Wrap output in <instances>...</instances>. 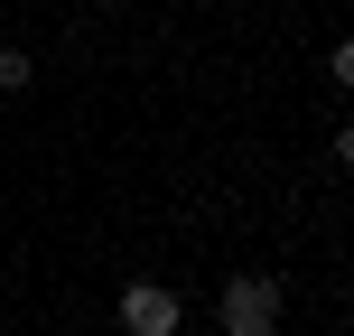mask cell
I'll use <instances>...</instances> for the list:
<instances>
[{"mask_svg": "<svg viewBox=\"0 0 354 336\" xmlns=\"http://www.w3.org/2000/svg\"><path fill=\"white\" fill-rule=\"evenodd\" d=\"M214 318H224V336H270L280 327V281H261V271L224 281L214 290Z\"/></svg>", "mask_w": 354, "mask_h": 336, "instance_id": "obj_1", "label": "cell"}, {"mask_svg": "<svg viewBox=\"0 0 354 336\" xmlns=\"http://www.w3.org/2000/svg\"><path fill=\"white\" fill-rule=\"evenodd\" d=\"M112 318H122L131 336H177V318H187V308H177V290H159V281H131L122 299H112Z\"/></svg>", "mask_w": 354, "mask_h": 336, "instance_id": "obj_2", "label": "cell"}, {"mask_svg": "<svg viewBox=\"0 0 354 336\" xmlns=\"http://www.w3.org/2000/svg\"><path fill=\"white\" fill-rule=\"evenodd\" d=\"M28 75H37L28 56H19V47H0V94H19V85H28Z\"/></svg>", "mask_w": 354, "mask_h": 336, "instance_id": "obj_3", "label": "cell"}, {"mask_svg": "<svg viewBox=\"0 0 354 336\" xmlns=\"http://www.w3.org/2000/svg\"><path fill=\"white\" fill-rule=\"evenodd\" d=\"M326 75H336V94H354V37H345L336 56H326Z\"/></svg>", "mask_w": 354, "mask_h": 336, "instance_id": "obj_4", "label": "cell"}, {"mask_svg": "<svg viewBox=\"0 0 354 336\" xmlns=\"http://www.w3.org/2000/svg\"><path fill=\"white\" fill-rule=\"evenodd\" d=\"M336 168H354V122H345V131H336Z\"/></svg>", "mask_w": 354, "mask_h": 336, "instance_id": "obj_5", "label": "cell"}]
</instances>
